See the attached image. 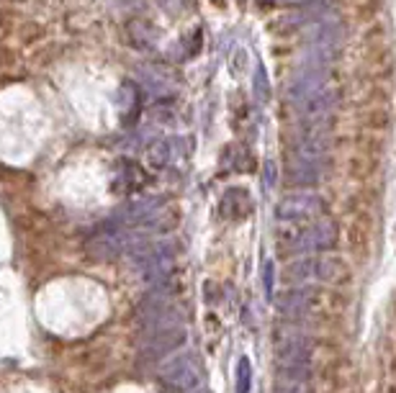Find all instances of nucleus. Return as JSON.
<instances>
[{"instance_id": "obj_1", "label": "nucleus", "mask_w": 396, "mask_h": 393, "mask_svg": "<svg viewBox=\"0 0 396 393\" xmlns=\"http://www.w3.org/2000/svg\"><path fill=\"white\" fill-rule=\"evenodd\" d=\"M283 278L289 283L319 281L325 286H342L353 281V267L342 254H319V257H304V260L291 262L283 270Z\"/></svg>"}, {"instance_id": "obj_8", "label": "nucleus", "mask_w": 396, "mask_h": 393, "mask_svg": "<svg viewBox=\"0 0 396 393\" xmlns=\"http://www.w3.org/2000/svg\"><path fill=\"white\" fill-rule=\"evenodd\" d=\"M16 36H18V42L23 47H39V44L47 42V26L39 21H21Z\"/></svg>"}, {"instance_id": "obj_14", "label": "nucleus", "mask_w": 396, "mask_h": 393, "mask_svg": "<svg viewBox=\"0 0 396 393\" xmlns=\"http://www.w3.org/2000/svg\"><path fill=\"white\" fill-rule=\"evenodd\" d=\"M273 393H314L309 380H291V378H281L273 388Z\"/></svg>"}, {"instance_id": "obj_7", "label": "nucleus", "mask_w": 396, "mask_h": 393, "mask_svg": "<svg viewBox=\"0 0 396 393\" xmlns=\"http://www.w3.org/2000/svg\"><path fill=\"white\" fill-rule=\"evenodd\" d=\"M375 168H378V160H375V155L358 152V149H355V155L350 157V162H347L350 175L358 177V180H366V177H371L375 172Z\"/></svg>"}, {"instance_id": "obj_12", "label": "nucleus", "mask_w": 396, "mask_h": 393, "mask_svg": "<svg viewBox=\"0 0 396 393\" xmlns=\"http://www.w3.org/2000/svg\"><path fill=\"white\" fill-rule=\"evenodd\" d=\"M21 62V54L16 49L13 44L8 42V39H0V72H8V70H16Z\"/></svg>"}, {"instance_id": "obj_13", "label": "nucleus", "mask_w": 396, "mask_h": 393, "mask_svg": "<svg viewBox=\"0 0 396 393\" xmlns=\"http://www.w3.org/2000/svg\"><path fill=\"white\" fill-rule=\"evenodd\" d=\"M18 26H21V21H18L16 11H11V8H0V39H11V36H16L18 34Z\"/></svg>"}, {"instance_id": "obj_10", "label": "nucleus", "mask_w": 396, "mask_h": 393, "mask_svg": "<svg viewBox=\"0 0 396 393\" xmlns=\"http://www.w3.org/2000/svg\"><path fill=\"white\" fill-rule=\"evenodd\" d=\"M355 149L358 152H368V155H378V152H383V136L378 131H358Z\"/></svg>"}, {"instance_id": "obj_6", "label": "nucleus", "mask_w": 396, "mask_h": 393, "mask_svg": "<svg viewBox=\"0 0 396 393\" xmlns=\"http://www.w3.org/2000/svg\"><path fill=\"white\" fill-rule=\"evenodd\" d=\"M358 121L366 131H386L391 127V108L389 103H366L358 113Z\"/></svg>"}, {"instance_id": "obj_11", "label": "nucleus", "mask_w": 396, "mask_h": 393, "mask_svg": "<svg viewBox=\"0 0 396 393\" xmlns=\"http://www.w3.org/2000/svg\"><path fill=\"white\" fill-rule=\"evenodd\" d=\"M381 11H383V0H363V3H358V8H355V16H358L361 23H373V21H378Z\"/></svg>"}, {"instance_id": "obj_5", "label": "nucleus", "mask_w": 396, "mask_h": 393, "mask_svg": "<svg viewBox=\"0 0 396 393\" xmlns=\"http://www.w3.org/2000/svg\"><path fill=\"white\" fill-rule=\"evenodd\" d=\"M322 306V291L319 288H298V291H291L286 293L278 301V309L283 314H291V316H309Z\"/></svg>"}, {"instance_id": "obj_15", "label": "nucleus", "mask_w": 396, "mask_h": 393, "mask_svg": "<svg viewBox=\"0 0 396 393\" xmlns=\"http://www.w3.org/2000/svg\"><path fill=\"white\" fill-rule=\"evenodd\" d=\"M265 286H268V291H273V265H268V270H265Z\"/></svg>"}, {"instance_id": "obj_9", "label": "nucleus", "mask_w": 396, "mask_h": 393, "mask_svg": "<svg viewBox=\"0 0 396 393\" xmlns=\"http://www.w3.org/2000/svg\"><path fill=\"white\" fill-rule=\"evenodd\" d=\"M250 388H252V365H250V358H240L234 368V391L250 393Z\"/></svg>"}, {"instance_id": "obj_2", "label": "nucleus", "mask_w": 396, "mask_h": 393, "mask_svg": "<svg viewBox=\"0 0 396 393\" xmlns=\"http://www.w3.org/2000/svg\"><path fill=\"white\" fill-rule=\"evenodd\" d=\"M201 378H204V368L196 352H177L175 358H170L160 368V380L173 391H193Z\"/></svg>"}, {"instance_id": "obj_3", "label": "nucleus", "mask_w": 396, "mask_h": 393, "mask_svg": "<svg viewBox=\"0 0 396 393\" xmlns=\"http://www.w3.org/2000/svg\"><path fill=\"white\" fill-rule=\"evenodd\" d=\"M185 344V329L177 327V324H170V327H160V329H152L149 337L141 344V360L144 363H155V360H163L173 352H177Z\"/></svg>"}, {"instance_id": "obj_4", "label": "nucleus", "mask_w": 396, "mask_h": 393, "mask_svg": "<svg viewBox=\"0 0 396 393\" xmlns=\"http://www.w3.org/2000/svg\"><path fill=\"white\" fill-rule=\"evenodd\" d=\"M314 352V339L306 334H283L276 342V358L281 365H304Z\"/></svg>"}]
</instances>
